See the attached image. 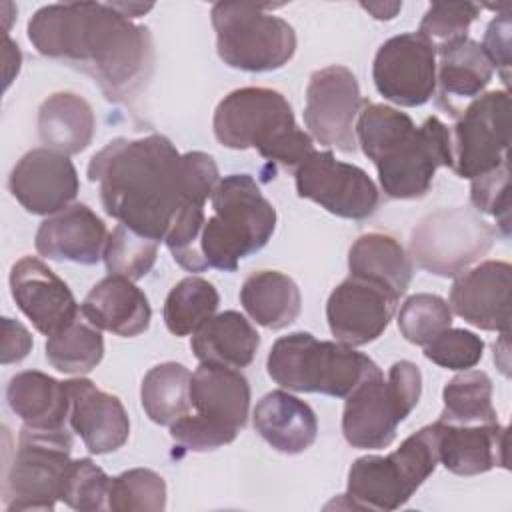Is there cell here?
<instances>
[{
    "instance_id": "6da1fadb",
    "label": "cell",
    "mask_w": 512,
    "mask_h": 512,
    "mask_svg": "<svg viewBox=\"0 0 512 512\" xmlns=\"http://www.w3.org/2000/svg\"><path fill=\"white\" fill-rule=\"evenodd\" d=\"M28 40L48 58L88 74L110 102L136 96L154 66L152 36L112 4H48L28 22Z\"/></svg>"
},
{
    "instance_id": "7a4b0ae2",
    "label": "cell",
    "mask_w": 512,
    "mask_h": 512,
    "mask_svg": "<svg viewBox=\"0 0 512 512\" xmlns=\"http://www.w3.org/2000/svg\"><path fill=\"white\" fill-rule=\"evenodd\" d=\"M88 180L108 216L156 242L188 202L182 154L162 134L108 142L90 158Z\"/></svg>"
},
{
    "instance_id": "3957f363",
    "label": "cell",
    "mask_w": 512,
    "mask_h": 512,
    "mask_svg": "<svg viewBox=\"0 0 512 512\" xmlns=\"http://www.w3.org/2000/svg\"><path fill=\"white\" fill-rule=\"evenodd\" d=\"M212 128L222 146L254 148L284 168L296 170L314 152L312 136L298 128L290 102L264 86H246L224 96L214 110Z\"/></svg>"
},
{
    "instance_id": "277c9868",
    "label": "cell",
    "mask_w": 512,
    "mask_h": 512,
    "mask_svg": "<svg viewBox=\"0 0 512 512\" xmlns=\"http://www.w3.org/2000/svg\"><path fill=\"white\" fill-rule=\"evenodd\" d=\"M200 250L208 268L234 272L238 262L262 250L276 230V210L250 174L224 176L212 192Z\"/></svg>"
},
{
    "instance_id": "5b68a950",
    "label": "cell",
    "mask_w": 512,
    "mask_h": 512,
    "mask_svg": "<svg viewBox=\"0 0 512 512\" xmlns=\"http://www.w3.org/2000/svg\"><path fill=\"white\" fill-rule=\"evenodd\" d=\"M268 376L286 390L346 398L364 380L382 374L378 364L352 346L316 340L310 332L282 336L270 348Z\"/></svg>"
},
{
    "instance_id": "8992f818",
    "label": "cell",
    "mask_w": 512,
    "mask_h": 512,
    "mask_svg": "<svg viewBox=\"0 0 512 512\" xmlns=\"http://www.w3.org/2000/svg\"><path fill=\"white\" fill-rule=\"evenodd\" d=\"M440 464L436 422L410 434L386 456L368 454L348 470L346 498L352 508L390 512L404 506Z\"/></svg>"
},
{
    "instance_id": "52a82bcc",
    "label": "cell",
    "mask_w": 512,
    "mask_h": 512,
    "mask_svg": "<svg viewBox=\"0 0 512 512\" xmlns=\"http://www.w3.org/2000/svg\"><path fill=\"white\" fill-rule=\"evenodd\" d=\"M190 412L170 424L176 444L206 452L230 444L246 426L250 408V384L236 368L200 364L190 378Z\"/></svg>"
},
{
    "instance_id": "ba28073f",
    "label": "cell",
    "mask_w": 512,
    "mask_h": 512,
    "mask_svg": "<svg viewBox=\"0 0 512 512\" xmlns=\"http://www.w3.org/2000/svg\"><path fill=\"white\" fill-rule=\"evenodd\" d=\"M422 392L420 368L410 360L394 362L384 374L356 386L342 412V434L352 448L378 450L396 438V428L414 410Z\"/></svg>"
},
{
    "instance_id": "9c48e42d",
    "label": "cell",
    "mask_w": 512,
    "mask_h": 512,
    "mask_svg": "<svg viewBox=\"0 0 512 512\" xmlns=\"http://www.w3.org/2000/svg\"><path fill=\"white\" fill-rule=\"evenodd\" d=\"M210 16L218 56L230 68L272 72L288 64L296 52L294 28L266 12V6L218 2Z\"/></svg>"
},
{
    "instance_id": "30bf717a",
    "label": "cell",
    "mask_w": 512,
    "mask_h": 512,
    "mask_svg": "<svg viewBox=\"0 0 512 512\" xmlns=\"http://www.w3.org/2000/svg\"><path fill=\"white\" fill-rule=\"evenodd\" d=\"M72 436L68 428L42 430L24 426L16 454L6 470L2 500L8 512L54 510L70 464Z\"/></svg>"
},
{
    "instance_id": "8fae6325",
    "label": "cell",
    "mask_w": 512,
    "mask_h": 512,
    "mask_svg": "<svg viewBox=\"0 0 512 512\" xmlns=\"http://www.w3.org/2000/svg\"><path fill=\"white\" fill-rule=\"evenodd\" d=\"M496 230L468 208H440L412 230L410 256L432 274L456 278L494 244Z\"/></svg>"
},
{
    "instance_id": "7c38bea8",
    "label": "cell",
    "mask_w": 512,
    "mask_h": 512,
    "mask_svg": "<svg viewBox=\"0 0 512 512\" xmlns=\"http://www.w3.org/2000/svg\"><path fill=\"white\" fill-rule=\"evenodd\" d=\"M510 96L494 90L472 100L450 128L452 164L460 176L474 180L508 162Z\"/></svg>"
},
{
    "instance_id": "4fadbf2b",
    "label": "cell",
    "mask_w": 512,
    "mask_h": 512,
    "mask_svg": "<svg viewBox=\"0 0 512 512\" xmlns=\"http://www.w3.org/2000/svg\"><path fill=\"white\" fill-rule=\"evenodd\" d=\"M452 164L450 128L430 116L406 138L392 146L378 162V180L386 196L396 200L422 198L440 166Z\"/></svg>"
},
{
    "instance_id": "5bb4252c",
    "label": "cell",
    "mask_w": 512,
    "mask_h": 512,
    "mask_svg": "<svg viewBox=\"0 0 512 512\" xmlns=\"http://www.w3.org/2000/svg\"><path fill=\"white\" fill-rule=\"evenodd\" d=\"M300 198L320 204L334 216L362 220L376 212L380 192L358 166L336 160L330 150H314L294 170Z\"/></svg>"
},
{
    "instance_id": "9a60e30c",
    "label": "cell",
    "mask_w": 512,
    "mask_h": 512,
    "mask_svg": "<svg viewBox=\"0 0 512 512\" xmlns=\"http://www.w3.org/2000/svg\"><path fill=\"white\" fill-rule=\"evenodd\" d=\"M364 100L356 76L346 66H326L312 72L306 88L304 124L322 146L340 152L356 150V118Z\"/></svg>"
},
{
    "instance_id": "2e32d148",
    "label": "cell",
    "mask_w": 512,
    "mask_h": 512,
    "mask_svg": "<svg viewBox=\"0 0 512 512\" xmlns=\"http://www.w3.org/2000/svg\"><path fill=\"white\" fill-rule=\"evenodd\" d=\"M372 78L386 100L422 106L436 92V48L418 32L392 36L374 56Z\"/></svg>"
},
{
    "instance_id": "e0dca14e",
    "label": "cell",
    "mask_w": 512,
    "mask_h": 512,
    "mask_svg": "<svg viewBox=\"0 0 512 512\" xmlns=\"http://www.w3.org/2000/svg\"><path fill=\"white\" fill-rule=\"evenodd\" d=\"M398 296L368 278L350 274L330 294L326 318L332 336L346 346L374 342L388 328L396 312Z\"/></svg>"
},
{
    "instance_id": "ac0fdd59",
    "label": "cell",
    "mask_w": 512,
    "mask_h": 512,
    "mask_svg": "<svg viewBox=\"0 0 512 512\" xmlns=\"http://www.w3.org/2000/svg\"><path fill=\"white\" fill-rule=\"evenodd\" d=\"M8 188L26 212L52 216L72 204L80 182L68 156L50 148H34L12 168Z\"/></svg>"
},
{
    "instance_id": "d6986e66",
    "label": "cell",
    "mask_w": 512,
    "mask_h": 512,
    "mask_svg": "<svg viewBox=\"0 0 512 512\" xmlns=\"http://www.w3.org/2000/svg\"><path fill=\"white\" fill-rule=\"evenodd\" d=\"M10 292L16 306L44 336H54L80 314L68 284L34 256H24L12 266Z\"/></svg>"
},
{
    "instance_id": "ffe728a7",
    "label": "cell",
    "mask_w": 512,
    "mask_h": 512,
    "mask_svg": "<svg viewBox=\"0 0 512 512\" xmlns=\"http://www.w3.org/2000/svg\"><path fill=\"white\" fill-rule=\"evenodd\" d=\"M512 266L486 260L456 276L450 288V310L482 330H510Z\"/></svg>"
},
{
    "instance_id": "44dd1931",
    "label": "cell",
    "mask_w": 512,
    "mask_h": 512,
    "mask_svg": "<svg viewBox=\"0 0 512 512\" xmlns=\"http://www.w3.org/2000/svg\"><path fill=\"white\" fill-rule=\"evenodd\" d=\"M70 394V428L90 454H108L122 448L130 436V420L122 402L88 378L66 382Z\"/></svg>"
},
{
    "instance_id": "7402d4cb",
    "label": "cell",
    "mask_w": 512,
    "mask_h": 512,
    "mask_svg": "<svg viewBox=\"0 0 512 512\" xmlns=\"http://www.w3.org/2000/svg\"><path fill=\"white\" fill-rule=\"evenodd\" d=\"M106 240L108 230L102 218L86 204H70L40 224L36 250L48 260L92 266L102 258Z\"/></svg>"
},
{
    "instance_id": "603a6c76",
    "label": "cell",
    "mask_w": 512,
    "mask_h": 512,
    "mask_svg": "<svg viewBox=\"0 0 512 512\" xmlns=\"http://www.w3.org/2000/svg\"><path fill=\"white\" fill-rule=\"evenodd\" d=\"M438 458L458 476L484 474L496 466L508 468V430L494 424H446L436 420Z\"/></svg>"
},
{
    "instance_id": "cb8c5ba5",
    "label": "cell",
    "mask_w": 512,
    "mask_h": 512,
    "mask_svg": "<svg viewBox=\"0 0 512 512\" xmlns=\"http://www.w3.org/2000/svg\"><path fill=\"white\" fill-rule=\"evenodd\" d=\"M82 316L98 330L134 338L148 330L152 308L146 294L128 278L108 274L86 294Z\"/></svg>"
},
{
    "instance_id": "d4e9b609",
    "label": "cell",
    "mask_w": 512,
    "mask_h": 512,
    "mask_svg": "<svg viewBox=\"0 0 512 512\" xmlns=\"http://www.w3.org/2000/svg\"><path fill=\"white\" fill-rule=\"evenodd\" d=\"M254 428L274 450L300 454L314 444L318 420L304 400L272 390L254 408Z\"/></svg>"
},
{
    "instance_id": "484cf974",
    "label": "cell",
    "mask_w": 512,
    "mask_h": 512,
    "mask_svg": "<svg viewBox=\"0 0 512 512\" xmlns=\"http://www.w3.org/2000/svg\"><path fill=\"white\" fill-rule=\"evenodd\" d=\"M190 348L200 364L240 370L252 364L260 348V334L240 312L226 310L208 318L192 334Z\"/></svg>"
},
{
    "instance_id": "4316f807",
    "label": "cell",
    "mask_w": 512,
    "mask_h": 512,
    "mask_svg": "<svg viewBox=\"0 0 512 512\" xmlns=\"http://www.w3.org/2000/svg\"><path fill=\"white\" fill-rule=\"evenodd\" d=\"M6 400L24 426L42 430L68 428L70 394L66 382L44 372L26 370L12 376L6 388Z\"/></svg>"
},
{
    "instance_id": "83f0119b",
    "label": "cell",
    "mask_w": 512,
    "mask_h": 512,
    "mask_svg": "<svg viewBox=\"0 0 512 512\" xmlns=\"http://www.w3.org/2000/svg\"><path fill=\"white\" fill-rule=\"evenodd\" d=\"M96 128L92 106L74 92L48 96L38 110V136L44 148L72 156L88 148Z\"/></svg>"
},
{
    "instance_id": "f1b7e54d",
    "label": "cell",
    "mask_w": 512,
    "mask_h": 512,
    "mask_svg": "<svg viewBox=\"0 0 512 512\" xmlns=\"http://www.w3.org/2000/svg\"><path fill=\"white\" fill-rule=\"evenodd\" d=\"M240 302L248 316L268 330L290 326L302 308L296 282L278 270L252 272L240 288Z\"/></svg>"
},
{
    "instance_id": "f546056e",
    "label": "cell",
    "mask_w": 512,
    "mask_h": 512,
    "mask_svg": "<svg viewBox=\"0 0 512 512\" xmlns=\"http://www.w3.org/2000/svg\"><path fill=\"white\" fill-rule=\"evenodd\" d=\"M350 274L390 288L398 298L412 280V262L404 246L390 234L368 232L356 238L348 252Z\"/></svg>"
},
{
    "instance_id": "4dcf8cb0",
    "label": "cell",
    "mask_w": 512,
    "mask_h": 512,
    "mask_svg": "<svg viewBox=\"0 0 512 512\" xmlns=\"http://www.w3.org/2000/svg\"><path fill=\"white\" fill-rule=\"evenodd\" d=\"M436 54H440L436 82L444 98H474L490 84L494 68L476 40L458 38L438 48Z\"/></svg>"
},
{
    "instance_id": "1f68e13d",
    "label": "cell",
    "mask_w": 512,
    "mask_h": 512,
    "mask_svg": "<svg viewBox=\"0 0 512 512\" xmlns=\"http://www.w3.org/2000/svg\"><path fill=\"white\" fill-rule=\"evenodd\" d=\"M190 378V370L178 362H162L146 372L140 402L154 424L170 426L190 412Z\"/></svg>"
},
{
    "instance_id": "d6a6232c",
    "label": "cell",
    "mask_w": 512,
    "mask_h": 512,
    "mask_svg": "<svg viewBox=\"0 0 512 512\" xmlns=\"http://www.w3.org/2000/svg\"><path fill=\"white\" fill-rule=\"evenodd\" d=\"M104 356V338L82 312L60 332L46 340V360L64 374H86Z\"/></svg>"
},
{
    "instance_id": "836d02e7",
    "label": "cell",
    "mask_w": 512,
    "mask_h": 512,
    "mask_svg": "<svg viewBox=\"0 0 512 512\" xmlns=\"http://www.w3.org/2000/svg\"><path fill=\"white\" fill-rule=\"evenodd\" d=\"M444 408L440 422L446 424H494L498 422L492 406V380L482 370H462L442 390Z\"/></svg>"
},
{
    "instance_id": "e575fe53",
    "label": "cell",
    "mask_w": 512,
    "mask_h": 512,
    "mask_svg": "<svg viewBox=\"0 0 512 512\" xmlns=\"http://www.w3.org/2000/svg\"><path fill=\"white\" fill-rule=\"evenodd\" d=\"M218 304L220 294L212 282L200 276H188L168 292L164 324L174 336H190L216 314Z\"/></svg>"
},
{
    "instance_id": "d590c367",
    "label": "cell",
    "mask_w": 512,
    "mask_h": 512,
    "mask_svg": "<svg viewBox=\"0 0 512 512\" xmlns=\"http://www.w3.org/2000/svg\"><path fill=\"white\" fill-rule=\"evenodd\" d=\"M414 128V120L406 112L364 100L356 118L354 132L364 156H368L376 164Z\"/></svg>"
},
{
    "instance_id": "8d00e7d4",
    "label": "cell",
    "mask_w": 512,
    "mask_h": 512,
    "mask_svg": "<svg viewBox=\"0 0 512 512\" xmlns=\"http://www.w3.org/2000/svg\"><path fill=\"white\" fill-rule=\"evenodd\" d=\"M158 244L152 238H146L124 224H118L104 244V264L110 274L124 276L128 280L144 278L158 256Z\"/></svg>"
},
{
    "instance_id": "74e56055",
    "label": "cell",
    "mask_w": 512,
    "mask_h": 512,
    "mask_svg": "<svg viewBox=\"0 0 512 512\" xmlns=\"http://www.w3.org/2000/svg\"><path fill=\"white\" fill-rule=\"evenodd\" d=\"M166 508V482L148 468H132L110 478L108 510L160 512Z\"/></svg>"
},
{
    "instance_id": "f35d334b",
    "label": "cell",
    "mask_w": 512,
    "mask_h": 512,
    "mask_svg": "<svg viewBox=\"0 0 512 512\" xmlns=\"http://www.w3.org/2000/svg\"><path fill=\"white\" fill-rule=\"evenodd\" d=\"M452 310L448 302L436 294H414L406 298L398 312L400 334L416 346H426L442 330L450 328Z\"/></svg>"
},
{
    "instance_id": "ab89813d",
    "label": "cell",
    "mask_w": 512,
    "mask_h": 512,
    "mask_svg": "<svg viewBox=\"0 0 512 512\" xmlns=\"http://www.w3.org/2000/svg\"><path fill=\"white\" fill-rule=\"evenodd\" d=\"M110 478L90 458L70 460L62 486L60 500L80 512H94L108 508Z\"/></svg>"
},
{
    "instance_id": "60d3db41",
    "label": "cell",
    "mask_w": 512,
    "mask_h": 512,
    "mask_svg": "<svg viewBox=\"0 0 512 512\" xmlns=\"http://www.w3.org/2000/svg\"><path fill=\"white\" fill-rule=\"evenodd\" d=\"M206 222L204 206L186 202L176 214L164 242L172 258L188 272H204L208 268L200 250V234Z\"/></svg>"
},
{
    "instance_id": "b9f144b4",
    "label": "cell",
    "mask_w": 512,
    "mask_h": 512,
    "mask_svg": "<svg viewBox=\"0 0 512 512\" xmlns=\"http://www.w3.org/2000/svg\"><path fill=\"white\" fill-rule=\"evenodd\" d=\"M478 14L480 6L472 2H434L422 16L418 34L438 50L458 38H464Z\"/></svg>"
},
{
    "instance_id": "7bdbcfd3",
    "label": "cell",
    "mask_w": 512,
    "mask_h": 512,
    "mask_svg": "<svg viewBox=\"0 0 512 512\" xmlns=\"http://www.w3.org/2000/svg\"><path fill=\"white\" fill-rule=\"evenodd\" d=\"M484 354V340L464 328H446L424 346V356L450 370H470Z\"/></svg>"
},
{
    "instance_id": "ee69618b",
    "label": "cell",
    "mask_w": 512,
    "mask_h": 512,
    "mask_svg": "<svg viewBox=\"0 0 512 512\" xmlns=\"http://www.w3.org/2000/svg\"><path fill=\"white\" fill-rule=\"evenodd\" d=\"M508 162L472 180L470 202L478 212L492 216L504 236L510 234V194Z\"/></svg>"
},
{
    "instance_id": "f6af8a7d",
    "label": "cell",
    "mask_w": 512,
    "mask_h": 512,
    "mask_svg": "<svg viewBox=\"0 0 512 512\" xmlns=\"http://www.w3.org/2000/svg\"><path fill=\"white\" fill-rule=\"evenodd\" d=\"M492 68H496L504 80L510 84V12L498 14L484 32V42L480 44Z\"/></svg>"
},
{
    "instance_id": "bcb514c9",
    "label": "cell",
    "mask_w": 512,
    "mask_h": 512,
    "mask_svg": "<svg viewBox=\"0 0 512 512\" xmlns=\"http://www.w3.org/2000/svg\"><path fill=\"white\" fill-rule=\"evenodd\" d=\"M32 350V336L24 324L12 318H2V364L20 362Z\"/></svg>"
},
{
    "instance_id": "7dc6e473",
    "label": "cell",
    "mask_w": 512,
    "mask_h": 512,
    "mask_svg": "<svg viewBox=\"0 0 512 512\" xmlns=\"http://www.w3.org/2000/svg\"><path fill=\"white\" fill-rule=\"evenodd\" d=\"M20 62H22V54L18 50V46L8 38V34H4V64H6V70H4V78H6V86L12 82V70L18 74L20 70Z\"/></svg>"
},
{
    "instance_id": "c3c4849f",
    "label": "cell",
    "mask_w": 512,
    "mask_h": 512,
    "mask_svg": "<svg viewBox=\"0 0 512 512\" xmlns=\"http://www.w3.org/2000/svg\"><path fill=\"white\" fill-rule=\"evenodd\" d=\"M362 8L364 10H368L374 18H378V20H390V18H394L396 16V12L402 8V4L400 2H390V4H382V2H362Z\"/></svg>"
},
{
    "instance_id": "681fc988",
    "label": "cell",
    "mask_w": 512,
    "mask_h": 512,
    "mask_svg": "<svg viewBox=\"0 0 512 512\" xmlns=\"http://www.w3.org/2000/svg\"><path fill=\"white\" fill-rule=\"evenodd\" d=\"M112 6L120 12V14H124L126 18H138V16H142L144 12H148V10H152V6L154 4H134V2H112Z\"/></svg>"
}]
</instances>
